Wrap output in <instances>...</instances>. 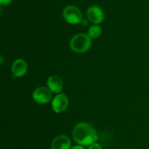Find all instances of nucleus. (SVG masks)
I'll return each instance as SVG.
<instances>
[{
	"mask_svg": "<svg viewBox=\"0 0 149 149\" xmlns=\"http://www.w3.org/2000/svg\"><path fill=\"white\" fill-rule=\"evenodd\" d=\"M47 84L49 90L52 93H60L63 89V82L62 79L56 75L51 76L50 77H49L47 81Z\"/></svg>",
	"mask_w": 149,
	"mask_h": 149,
	"instance_id": "obj_8",
	"label": "nucleus"
},
{
	"mask_svg": "<svg viewBox=\"0 0 149 149\" xmlns=\"http://www.w3.org/2000/svg\"><path fill=\"white\" fill-rule=\"evenodd\" d=\"M28 71V65L23 59H17L12 65V72L16 77H22Z\"/></svg>",
	"mask_w": 149,
	"mask_h": 149,
	"instance_id": "obj_9",
	"label": "nucleus"
},
{
	"mask_svg": "<svg viewBox=\"0 0 149 149\" xmlns=\"http://www.w3.org/2000/svg\"><path fill=\"white\" fill-rule=\"evenodd\" d=\"M102 29L100 26L97 25H94L91 26L88 30V36L93 39H96L101 35Z\"/></svg>",
	"mask_w": 149,
	"mask_h": 149,
	"instance_id": "obj_10",
	"label": "nucleus"
},
{
	"mask_svg": "<svg viewBox=\"0 0 149 149\" xmlns=\"http://www.w3.org/2000/svg\"><path fill=\"white\" fill-rule=\"evenodd\" d=\"M13 0H0V4L1 5H9L10 3L13 2Z\"/></svg>",
	"mask_w": 149,
	"mask_h": 149,
	"instance_id": "obj_12",
	"label": "nucleus"
},
{
	"mask_svg": "<svg viewBox=\"0 0 149 149\" xmlns=\"http://www.w3.org/2000/svg\"><path fill=\"white\" fill-rule=\"evenodd\" d=\"M71 141L66 135H59L55 137L51 143V149H70Z\"/></svg>",
	"mask_w": 149,
	"mask_h": 149,
	"instance_id": "obj_7",
	"label": "nucleus"
},
{
	"mask_svg": "<svg viewBox=\"0 0 149 149\" xmlns=\"http://www.w3.org/2000/svg\"><path fill=\"white\" fill-rule=\"evenodd\" d=\"M88 149H102L101 146H100V144L98 143H94L93 145L90 146Z\"/></svg>",
	"mask_w": 149,
	"mask_h": 149,
	"instance_id": "obj_11",
	"label": "nucleus"
},
{
	"mask_svg": "<svg viewBox=\"0 0 149 149\" xmlns=\"http://www.w3.org/2000/svg\"><path fill=\"white\" fill-rule=\"evenodd\" d=\"M92 45L91 38L85 33L75 35L70 42V47L77 53H84L90 49Z\"/></svg>",
	"mask_w": 149,
	"mask_h": 149,
	"instance_id": "obj_2",
	"label": "nucleus"
},
{
	"mask_svg": "<svg viewBox=\"0 0 149 149\" xmlns=\"http://www.w3.org/2000/svg\"><path fill=\"white\" fill-rule=\"evenodd\" d=\"M33 99L35 102L40 104L47 103L52 99V92L47 87H38L33 91Z\"/></svg>",
	"mask_w": 149,
	"mask_h": 149,
	"instance_id": "obj_4",
	"label": "nucleus"
},
{
	"mask_svg": "<svg viewBox=\"0 0 149 149\" xmlns=\"http://www.w3.org/2000/svg\"><path fill=\"white\" fill-rule=\"evenodd\" d=\"M73 138L79 145L84 146L93 145L98 140L95 128L86 122H81L76 125L73 130Z\"/></svg>",
	"mask_w": 149,
	"mask_h": 149,
	"instance_id": "obj_1",
	"label": "nucleus"
},
{
	"mask_svg": "<svg viewBox=\"0 0 149 149\" xmlns=\"http://www.w3.org/2000/svg\"><path fill=\"white\" fill-rule=\"evenodd\" d=\"M71 149H84V148L82 146L78 145V146H73L72 148H71Z\"/></svg>",
	"mask_w": 149,
	"mask_h": 149,
	"instance_id": "obj_13",
	"label": "nucleus"
},
{
	"mask_svg": "<svg viewBox=\"0 0 149 149\" xmlns=\"http://www.w3.org/2000/svg\"><path fill=\"white\" fill-rule=\"evenodd\" d=\"M64 19L70 24H79L82 20V14L79 9L76 6L69 5L63 11Z\"/></svg>",
	"mask_w": 149,
	"mask_h": 149,
	"instance_id": "obj_3",
	"label": "nucleus"
},
{
	"mask_svg": "<svg viewBox=\"0 0 149 149\" xmlns=\"http://www.w3.org/2000/svg\"><path fill=\"white\" fill-rule=\"evenodd\" d=\"M68 106V98L65 94H58L52 100V108L55 113H60L65 111Z\"/></svg>",
	"mask_w": 149,
	"mask_h": 149,
	"instance_id": "obj_6",
	"label": "nucleus"
},
{
	"mask_svg": "<svg viewBox=\"0 0 149 149\" xmlns=\"http://www.w3.org/2000/svg\"><path fill=\"white\" fill-rule=\"evenodd\" d=\"M87 18L94 24H100L104 20V13L100 7L96 5L90 6L87 10Z\"/></svg>",
	"mask_w": 149,
	"mask_h": 149,
	"instance_id": "obj_5",
	"label": "nucleus"
}]
</instances>
